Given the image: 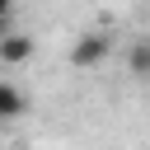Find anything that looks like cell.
<instances>
[{"mask_svg": "<svg viewBox=\"0 0 150 150\" xmlns=\"http://www.w3.org/2000/svg\"><path fill=\"white\" fill-rule=\"evenodd\" d=\"M112 56V38L108 33H84V38H75V47H70V66L75 70H94V66H103Z\"/></svg>", "mask_w": 150, "mask_h": 150, "instance_id": "cell-1", "label": "cell"}, {"mask_svg": "<svg viewBox=\"0 0 150 150\" xmlns=\"http://www.w3.org/2000/svg\"><path fill=\"white\" fill-rule=\"evenodd\" d=\"M33 61V38L28 33H5L0 38V66H23Z\"/></svg>", "mask_w": 150, "mask_h": 150, "instance_id": "cell-2", "label": "cell"}, {"mask_svg": "<svg viewBox=\"0 0 150 150\" xmlns=\"http://www.w3.org/2000/svg\"><path fill=\"white\" fill-rule=\"evenodd\" d=\"M23 108H28L23 89H19V84H9V80L0 75V122H14V117H23Z\"/></svg>", "mask_w": 150, "mask_h": 150, "instance_id": "cell-3", "label": "cell"}, {"mask_svg": "<svg viewBox=\"0 0 150 150\" xmlns=\"http://www.w3.org/2000/svg\"><path fill=\"white\" fill-rule=\"evenodd\" d=\"M127 75L131 80H150V38H136L127 47Z\"/></svg>", "mask_w": 150, "mask_h": 150, "instance_id": "cell-4", "label": "cell"}, {"mask_svg": "<svg viewBox=\"0 0 150 150\" xmlns=\"http://www.w3.org/2000/svg\"><path fill=\"white\" fill-rule=\"evenodd\" d=\"M5 33H9V14H0V38H5Z\"/></svg>", "mask_w": 150, "mask_h": 150, "instance_id": "cell-5", "label": "cell"}, {"mask_svg": "<svg viewBox=\"0 0 150 150\" xmlns=\"http://www.w3.org/2000/svg\"><path fill=\"white\" fill-rule=\"evenodd\" d=\"M0 14H14V0H0Z\"/></svg>", "mask_w": 150, "mask_h": 150, "instance_id": "cell-6", "label": "cell"}]
</instances>
